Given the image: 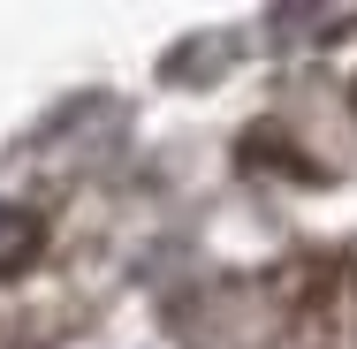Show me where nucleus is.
I'll list each match as a JSON object with an SVG mask.
<instances>
[{"mask_svg":"<svg viewBox=\"0 0 357 349\" xmlns=\"http://www.w3.org/2000/svg\"><path fill=\"white\" fill-rule=\"evenodd\" d=\"M342 327V266L289 258L206 296V349H327Z\"/></svg>","mask_w":357,"mask_h":349,"instance_id":"f257e3e1","label":"nucleus"}]
</instances>
